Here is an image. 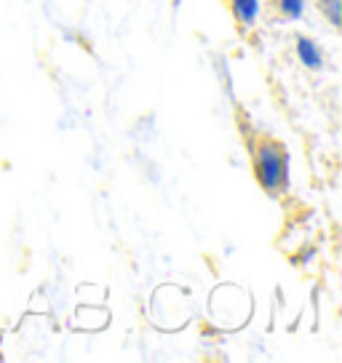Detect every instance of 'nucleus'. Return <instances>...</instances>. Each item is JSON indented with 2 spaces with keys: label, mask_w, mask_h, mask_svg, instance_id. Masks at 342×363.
Returning a JSON list of instances; mask_svg holds the SVG:
<instances>
[{
  "label": "nucleus",
  "mask_w": 342,
  "mask_h": 363,
  "mask_svg": "<svg viewBox=\"0 0 342 363\" xmlns=\"http://www.w3.org/2000/svg\"><path fill=\"white\" fill-rule=\"evenodd\" d=\"M297 54H299L305 67H310V69L324 67V57H321L319 45L313 43V40H308V38H299V40H297Z\"/></svg>",
  "instance_id": "obj_2"
},
{
  "label": "nucleus",
  "mask_w": 342,
  "mask_h": 363,
  "mask_svg": "<svg viewBox=\"0 0 342 363\" xmlns=\"http://www.w3.org/2000/svg\"><path fill=\"white\" fill-rule=\"evenodd\" d=\"M233 13L243 24H251L260 13V0H233Z\"/></svg>",
  "instance_id": "obj_3"
},
{
  "label": "nucleus",
  "mask_w": 342,
  "mask_h": 363,
  "mask_svg": "<svg viewBox=\"0 0 342 363\" xmlns=\"http://www.w3.org/2000/svg\"><path fill=\"white\" fill-rule=\"evenodd\" d=\"M321 9H324V13L329 16V22L334 24V27L342 22V3L340 0H321Z\"/></svg>",
  "instance_id": "obj_4"
},
{
  "label": "nucleus",
  "mask_w": 342,
  "mask_h": 363,
  "mask_svg": "<svg viewBox=\"0 0 342 363\" xmlns=\"http://www.w3.org/2000/svg\"><path fill=\"white\" fill-rule=\"evenodd\" d=\"M302 6H305V0H281V11L292 19L302 16Z\"/></svg>",
  "instance_id": "obj_5"
},
{
  "label": "nucleus",
  "mask_w": 342,
  "mask_h": 363,
  "mask_svg": "<svg viewBox=\"0 0 342 363\" xmlns=\"http://www.w3.org/2000/svg\"><path fill=\"white\" fill-rule=\"evenodd\" d=\"M254 169H257V179L270 195L284 193L289 187V155L281 145L275 142H265L257 150L254 158Z\"/></svg>",
  "instance_id": "obj_1"
}]
</instances>
